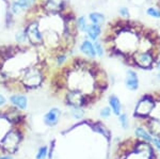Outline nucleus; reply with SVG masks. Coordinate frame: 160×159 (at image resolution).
Segmentation results:
<instances>
[{
  "label": "nucleus",
  "mask_w": 160,
  "mask_h": 159,
  "mask_svg": "<svg viewBox=\"0 0 160 159\" xmlns=\"http://www.w3.org/2000/svg\"><path fill=\"white\" fill-rule=\"evenodd\" d=\"M88 20H89L90 24H95V25H99V26H104L106 22V17L102 13L100 12H91L88 15Z\"/></svg>",
  "instance_id": "nucleus-11"
},
{
  "label": "nucleus",
  "mask_w": 160,
  "mask_h": 159,
  "mask_svg": "<svg viewBox=\"0 0 160 159\" xmlns=\"http://www.w3.org/2000/svg\"><path fill=\"white\" fill-rule=\"evenodd\" d=\"M111 114V108L109 107H105V108L102 109V111H100V115H102V117H109Z\"/></svg>",
  "instance_id": "nucleus-23"
},
{
  "label": "nucleus",
  "mask_w": 160,
  "mask_h": 159,
  "mask_svg": "<svg viewBox=\"0 0 160 159\" xmlns=\"http://www.w3.org/2000/svg\"><path fill=\"white\" fill-rule=\"evenodd\" d=\"M0 159H13V158L10 157L9 155H6V156H0Z\"/></svg>",
  "instance_id": "nucleus-27"
},
{
  "label": "nucleus",
  "mask_w": 160,
  "mask_h": 159,
  "mask_svg": "<svg viewBox=\"0 0 160 159\" xmlns=\"http://www.w3.org/2000/svg\"><path fill=\"white\" fill-rule=\"evenodd\" d=\"M50 77L55 93L74 91L87 96L94 104L108 88L107 74L95 60L81 57L69 58L64 65L57 67Z\"/></svg>",
  "instance_id": "nucleus-2"
},
{
  "label": "nucleus",
  "mask_w": 160,
  "mask_h": 159,
  "mask_svg": "<svg viewBox=\"0 0 160 159\" xmlns=\"http://www.w3.org/2000/svg\"><path fill=\"white\" fill-rule=\"evenodd\" d=\"M102 26L95 25V24H89V27H88L86 31V35L88 40L94 42V41L99 40L100 37H102Z\"/></svg>",
  "instance_id": "nucleus-8"
},
{
  "label": "nucleus",
  "mask_w": 160,
  "mask_h": 159,
  "mask_svg": "<svg viewBox=\"0 0 160 159\" xmlns=\"http://www.w3.org/2000/svg\"><path fill=\"white\" fill-rule=\"evenodd\" d=\"M10 102L13 106L20 110H26L28 105V98L25 94H13L10 97Z\"/></svg>",
  "instance_id": "nucleus-10"
},
{
  "label": "nucleus",
  "mask_w": 160,
  "mask_h": 159,
  "mask_svg": "<svg viewBox=\"0 0 160 159\" xmlns=\"http://www.w3.org/2000/svg\"><path fill=\"white\" fill-rule=\"evenodd\" d=\"M109 105H110L111 110L113 111V113L117 114V115L121 114V112H122V104H121V102L118 96L111 95L109 97Z\"/></svg>",
  "instance_id": "nucleus-12"
},
{
  "label": "nucleus",
  "mask_w": 160,
  "mask_h": 159,
  "mask_svg": "<svg viewBox=\"0 0 160 159\" xmlns=\"http://www.w3.org/2000/svg\"><path fill=\"white\" fill-rule=\"evenodd\" d=\"M4 105H7V99L2 94H0V107H3Z\"/></svg>",
  "instance_id": "nucleus-24"
},
{
  "label": "nucleus",
  "mask_w": 160,
  "mask_h": 159,
  "mask_svg": "<svg viewBox=\"0 0 160 159\" xmlns=\"http://www.w3.org/2000/svg\"><path fill=\"white\" fill-rule=\"evenodd\" d=\"M46 155H47V148H46V147H42L40 150V152H38V154L37 159H45Z\"/></svg>",
  "instance_id": "nucleus-22"
},
{
  "label": "nucleus",
  "mask_w": 160,
  "mask_h": 159,
  "mask_svg": "<svg viewBox=\"0 0 160 159\" xmlns=\"http://www.w3.org/2000/svg\"><path fill=\"white\" fill-rule=\"evenodd\" d=\"M93 45H94V49H95V52H96V56L97 58H102L105 56V47H104V44H102V41L97 40V41H94L93 42Z\"/></svg>",
  "instance_id": "nucleus-16"
},
{
  "label": "nucleus",
  "mask_w": 160,
  "mask_h": 159,
  "mask_svg": "<svg viewBox=\"0 0 160 159\" xmlns=\"http://www.w3.org/2000/svg\"><path fill=\"white\" fill-rule=\"evenodd\" d=\"M156 106V99L152 95L143 96L138 102L136 106V115L140 117H146L153 111V109Z\"/></svg>",
  "instance_id": "nucleus-5"
},
{
  "label": "nucleus",
  "mask_w": 160,
  "mask_h": 159,
  "mask_svg": "<svg viewBox=\"0 0 160 159\" xmlns=\"http://www.w3.org/2000/svg\"><path fill=\"white\" fill-rule=\"evenodd\" d=\"M118 120H120L121 125H122L124 128H126L128 126V117H127V115H126L125 113H121Z\"/></svg>",
  "instance_id": "nucleus-21"
},
{
  "label": "nucleus",
  "mask_w": 160,
  "mask_h": 159,
  "mask_svg": "<svg viewBox=\"0 0 160 159\" xmlns=\"http://www.w3.org/2000/svg\"><path fill=\"white\" fill-rule=\"evenodd\" d=\"M118 15L121 16V18L123 19H129L130 17V11L127 7H121L118 9Z\"/></svg>",
  "instance_id": "nucleus-19"
},
{
  "label": "nucleus",
  "mask_w": 160,
  "mask_h": 159,
  "mask_svg": "<svg viewBox=\"0 0 160 159\" xmlns=\"http://www.w3.org/2000/svg\"><path fill=\"white\" fill-rule=\"evenodd\" d=\"M153 142L157 147L160 148V138H155V139L153 140Z\"/></svg>",
  "instance_id": "nucleus-25"
},
{
  "label": "nucleus",
  "mask_w": 160,
  "mask_h": 159,
  "mask_svg": "<svg viewBox=\"0 0 160 159\" xmlns=\"http://www.w3.org/2000/svg\"><path fill=\"white\" fill-rule=\"evenodd\" d=\"M136 135L138 136V137L142 138V139L146 140V141H153V139H152V137H151V135H149L148 132H146L144 128H142V127L137 128V129H136Z\"/></svg>",
  "instance_id": "nucleus-18"
},
{
  "label": "nucleus",
  "mask_w": 160,
  "mask_h": 159,
  "mask_svg": "<svg viewBox=\"0 0 160 159\" xmlns=\"http://www.w3.org/2000/svg\"><path fill=\"white\" fill-rule=\"evenodd\" d=\"M148 129L151 130V132L156 137H160V121L157 119H151L148 120Z\"/></svg>",
  "instance_id": "nucleus-13"
},
{
  "label": "nucleus",
  "mask_w": 160,
  "mask_h": 159,
  "mask_svg": "<svg viewBox=\"0 0 160 159\" xmlns=\"http://www.w3.org/2000/svg\"><path fill=\"white\" fill-rule=\"evenodd\" d=\"M155 66H156V68L160 72V57L158 56V59H157L156 63H155Z\"/></svg>",
  "instance_id": "nucleus-26"
},
{
  "label": "nucleus",
  "mask_w": 160,
  "mask_h": 159,
  "mask_svg": "<svg viewBox=\"0 0 160 159\" xmlns=\"http://www.w3.org/2000/svg\"><path fill=\"white\" fill-rule=\"evenodd\" d=\"M15 106L0 107V155L14 154L25 134L26 115Z\"/></svg>",
  "instance_id": "nucleus-3"
},
{
  "label": "nucleus",
  "mask_w": 160,
  "mask_h": 159,
  "mask_svg": "<svg viewBox=\"0 0 160 159\" xmlns=\"http://www.w3.org/2000/svg\"><path fill=\"white\" fill-rule=\"evenodd\" d=\"M72 114H73V117L75 119H81L84 114V111H83V109L80 108V107H73V108H72Z\"/></svg>",
  "instance_id": "nucleus-20"
},
{
  "label": "nucleus",
  "mask_w": 160,
  "mask_h": 159,
  "mask_svg": "<svg viewBox=\"0 0 160 159\" xmlns=\"http://www.w3.org/2000/svg\"><path fill=\"white\" fill-rule=\"evenodd\" d=\"M159 57H160V51H159Z\"/></svg>",
  "instance_id": "nucleus-28"
},
{
  "label": "nucleus",
  "mask_w": 160,
  "mask_h": 159,
  "mask_svg": "<svg viewBox=\"0 0 160 159\" xmlns=\"http://www.w3.org/2000/svg\"><path fill=\"white\" fill-rule=\"evenodd\" d=\"M125 86L130 91H136L139 89V77L136 71L127 70L125 78Z\"/></svg>",
  "instance_id": "nucleus-7"
},
{
  "label": "nucleus",
  "mask_w": 160,
  "mask_h": 159,
  "mask_svg": "<svg viewBox=\"0 0 160 159\" xmlns=\"http://www.w3.org/2000/svg\"><path fill=\"white\" fill-rule=\"evenodd\" d=\"M61 115V111L58 108L50 109L44 117V122L48 126H55L57 123L59 122V117Z\"/></svg>",
  "instance_id": "nucleus-9"
},
{
  "label": "nucleus",
  "mask_w": 160,
  "mask_h": 159,
  "mask_svg": "<svg viewBox=\"0 0 160 159\" xmlns=\"http://www.w3.org/2000/svg\"><path fill=\"white\" fill-rule=\"evenodd\" d=\"M145 13L148 16H149L151 18L154 19H160V9L157 7H146Z\"/></svg>",
  "instance_id": "nucleus-17"
},
{
  "label": "nucleus",
  "mask_w": 160,
  "mask_h": 159,
  "mask_svg": "<svg viewBox=\"0 0 160 159\" xmlns=\"http://www.w3.org/2000/svg\"><path fill=\"white\" fill-rule=\"evenodd\" d=\"M159 56V51L156 50H146V51H137L131 57L129 64L137 66L142 70H149L154 67L157 59Z\"/></svg>",
  "instance_id": "nucleus-4"
},
{
  "label": "nucleus",
  "mask_w": 160,
  "mask_h": 159,
  "mask_svg": "<svg viewBox=\"0 0 160 159\" xmlns=\"http://www.w3.org/2000/svg\"><path fill=\"white\" fill-rule=\"evenodd\" d=\"M79 50L84 57H87L88 59H91V60H95L97 58L96 52H95L94 49V45H93V42L90 40H83L79 45Z\"/></svg>",
  "instance_id": "nucleus-6"
},
{
  "label": "nucleus",
  "mask_w": 160,
  "mask_h": 159,
  "mask_svg": "<svg viewBox=\"0 0 160 159\" xmlns=\"http://www.w3.org/2000/svg\"><path fill=\"white\" fill-rule=\"evenodd\" d=\"M50 71L49 59L28 43L0 46V84L14 94L41 88Z\"/></svg>",
  "instance_id": "nucleus-1"
},
{
  "label": "nucleus",
  "mask_w": 160,
  "mask_h": 159,
  "mask_svg": "<svg viewBox=\"0 0 160 159\" xmlns=\"http://www.w3.org/2000/svg\"><path fill=\"white\" fill-rule=\"evenodd\" d=\"M15 1L18 3V6L22 7L25 12H27L28 10H30L31 7H33L38 3V0H15Z\"/></svg>",
  "instance_id": "nucleus-15"
},
{
  "label": "nucleus",
  "mask_w": 160,
  "mask_h": 159,
  "mask_svg": "<svg viewBox=\"0 0 160 159\" xmlns=\"http://www.w3.org/2000/svg\"><path fill=\"white\" fill-rule=\"evenodd\" d=\"M89 24L90 22H89V20H88V17L83 16V15H81V16L76 18V26L79 32L86 33L88 27H89Z\"/></svg>",
  "instance_id": "nucleus-14"
}]
</instances>
